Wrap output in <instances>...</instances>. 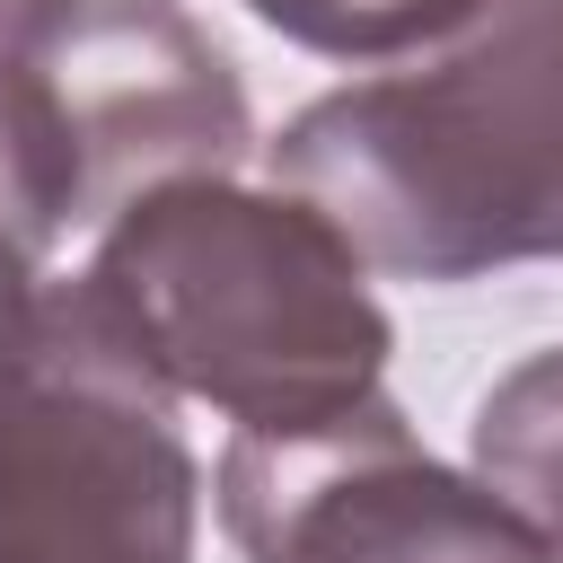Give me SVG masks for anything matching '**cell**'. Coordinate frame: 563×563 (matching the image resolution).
Returning a JSON list of instances; mask_svg holds the SVG:
<instances>
[{"label": "cell", "instance_id": "cell-1", "mask_svg": "<svg viewBox=\"0 0 563 563\" xmlns=\"http://www.w3.org/2000/svg\"><path fill=\"white\" fill-rule=\"evenodd\" d=\"M273 185L405 282L563 255V0H475L440 44L299 106Z\"/></svg>", "mask_w": 563, "mask_h": 563}, {"label": "cell", "instance_id": "cell-2", "mask_svg": "<svg viewBox=\"0 0 563 563\" xmlns=\"http://www.w3.org/2000/svg\"><path fill=\"white\" fill-rule=\"evenodd\" d=\"M79 290L167 396H202L238 431H308L369 405L396 343L369 264L299 194H246L229 176L123 202Z\"/></svg>", "mask_w": 563, "mask_h": 563}, {"label": "cell", "instance_id": "cell-3", "mask_svg": "<svg viewBox=\"0 0 563 563\" xmlns=\"http://www.w3.org/2000/svg\"><path fill=\"white\" fill-rule=\"evenodd\" d=\"M194 449L176 396L62 282L0 334V563H185Z\"/></svg>", "mask_w": 563, "mask_h": 563}, {"label": "cell", "instance_id": "cell-4", "mask_svg": "<svg viewBox=\"0 0 563 563\" xmlns=\"http://www.w3.org/2000/svg\"><path fill=\"white\" fill-rule=\"evenodd\" d=\"M220 528L246 563H554L493 493L440 466L387 396L220 449Z\"/></svg>", "mask_w": 563, "mask_h": 563}, {"label": "cell", "instance_id": "cell-5", "mask_svg": "<svg viewBox=\"0 0 563 563\" xmlns=\"http://www.w3.org/2000/svg\"><path fill=\"white\" fill-rule=\"evenodd\" d=\"M35 70L79 132L88 220L246 158V88L176 0H88L35 53Z\"/></svg>", "mask_w": 563, "mask_h": 563}, {"label": "cell", "instance_id": "cell-6", "mask_svg": "<svg viewBox=\"0 0 563 563\" xmlns=\"http://www.w3.org/2000/svg\"><path fill=\"white\" fill-rule=\"evenodd\" d=\"M88 220L79 132L35 62H0V334L35 308L44 255Z\"/></svg>", "mask_w": 563, "mask_h": 563}, {"label": "cell", "instance_id": "cell-7", "mask_svg": "<svg viewBox=\"0 0 563 563\" xmlns=\"http://www.w3.org/2000/svg\"><path fill=\"white\" fill-rule=\"evenodd\" d=\"M484 484L563 554V352H537L475 405Z\"/></svg>", "mask_w": 563, "mask_h": 563}, {"label": "cell", "instance_id": "cell-8", "mask_svg": "<svg viewBox=\"0 0 563 563\" xmlns=\"http://www.w3.org/2000/svg\"><path fill=\"white\" fill-rule=\"evenodd\" d=\"M246 9L264 26H282L290 44H317V53H343V62L422 53L457 18H475V0H246Z\"/></svg>", "mask_w": 563, "mask_h": 563}, {"label": "cell", "instance_id": "cell-9", "mask_svg": "<svg viewBox=\"0 0 563 563\" xmlns=\"http://www.w3.org/2000/svg\"><path fill=\"white\" fill-rule=\"evenodd\" d=\"M88 0H0V62H35Z\"/></svg>", "mask_w": 563, "mask_h": 563}]
</instances>
